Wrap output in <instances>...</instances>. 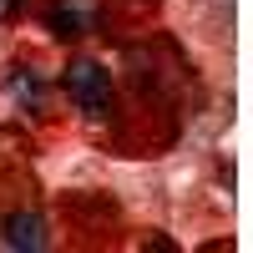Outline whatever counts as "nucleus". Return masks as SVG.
<instances>
[{
	"label": "nucleus",
	"instance_id": "2",
	"mask_svg": "<svg viewBox=\"0 0 253 253\" xmlns=\"http://www.w3.org/2000/svg\"><path fill=\"white\" fill-rule=\"evenodd\" d=\"M91 20H96L91 0H56L51 15H46V26H51L56 36H86V31H91Z\"/></svg>",
	"mask_w": 253,
	"mask_h": 253
},
{
	"label": "nucleus",
	"instance_id": "1",
	"mask_svg": "<svg viewBox=\"0 0 253 253\" xmlns=\"http://www.w3.org/2000/svg\"><path fill=\"white\" fill-rule=\"evenodd\" d=\"M66 91L76 96V107L91 112V117H101L112 107V76H107V66H96V61H71L66 66Z\"/></svg>",
	"mask_w": 253,
	"mask_h": 253
},
{
	"label": "nucleus",
	"instance_id": "3",
	"mask_svg": "<svg viewBox=\"0 0 253 253\" xmlns=\"http://www.w3.org/2000/svg\"><path fill=\"white\" fill-rule=\"evenodd\" d=\"M0 238H5V248L36 253V248H46V223H41L36 213H10L5 223H0Z\"/></svg>",
	"mask_w": 253,
	"mask_h": 253
},
{
	"label": "nucleus",
	"instance_id": "4",
	"mask_svg": "<svg viewBox=\"0 0 253 253\" xmlns=\"http://www.w3.org/2000/svg\"><path fill=\"white\" fill-rule=\"evenodd\" d=\"M15 5H20V0H0V15H10V10H15Z\"/></svg>",
	"mask_w": 253,
	"mask_h": 253
}]
</instances>
